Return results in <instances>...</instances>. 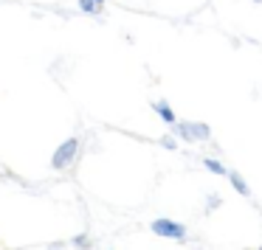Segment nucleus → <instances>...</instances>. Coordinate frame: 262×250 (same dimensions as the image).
<instances>
[{
    "mask_svg": "<svg viewBox=\"0 0 262 250\" xmlns=\"http://www.w3.org/2000/svg\"><path fill=\"white\" fill-rule=\"evenodd\" d=\"M155 113H158L161 118L166 121V124H175V113H172V107H169L166 102H158V104H155Z\"/></svg>",
    "mask_w": 262,
    "mask_h": 250,
    "instance_id": "obj_4",
    "label": "nucleus"
},
{
    "mask_svg": "<svg viewBox=\"0 0 262 250\" xmlns=\"http://www.w3.org/2000/svg\"><path fill=\"white\" fill-rule=\"evenodd\" d=\"M152 231L158 233V236H166V239H183L186 236V228H183L181 222H172V219H155Z\"/></svg>",
    "mask_w": 262,
    "mask_h": 250,
    "instance_id": "obj_1",
    "label": "nucleus"
},
{
    "mask_svg": "<svg viewBox=\"0 0 262 250\" xmlns=\"http://www.w3.org/2000/svg\"><path fill=\"white\" fill-rule=\"evenodd\" d=\"M203 166L209 171H214V174H226V166H223L220 160H214V158H203Z\"/></svg>",
    "mask_w": 262,
    "mask_h": 250,
    "instance_id": "obj_6",
    "label": "nucleus"
},
{
    "mask_svg": "<svg viewBox=\"0 0 262 250\" xmlns=\"http://www.w3.org/2000/svg\"><path fill=\"white\" fill-rule=\"evenodd\" d=\"M209 205H211V208H217V205H220V197H217V194H211V199H209Z\"/></svg>",
    "mask_w": 262,
    "mask_h": 250,
    "instance_id": "obj_7",
    "label": "nucleus"
},
{
    "mask_svg": "<svg viewBox=\"0 0 262 250\" xmlns=\"http://www.w3.org/2000/svg\"><path fill=\"white\" fill-rule=\"evenodd\" d=\"M96 3H102V0H96Z\"/></svg>",
    "mask_w": 262,
    "mask_h": 250,
    "instance_id": "obj_9",
    "label": "nucleus"
},
{
    "mask_svg": "<svg viewBox=\"0 0 262 250\" xmlns=\"http://www.w3.org/2000/svg\"><path fill=\"white\" fill-rule=\"evenodd\" d=\"M76 155V141H68L62 149L57 152V160H54V166H65V163H71V158Z\"/></svg>",
    "mask_w": 262,
    "mask_h": 250,
    "instance_id": "obj_3",
    "label": "nucleus"
},
{
    "mask_svg": "<svg viewBox=\"0 0 262 250\" xmlns=\"http://www.w3.org/2000/svg\"><path fill=\"white\" fill-rule=\"evenodd\" d=\"M231 186H234V188H237V191H239V194H243V197H248V194H251V188H248V183H245V180H243V177H239V174H237V171H231Z\"/></svg>",
    "mask_w": 262,
    "mask_h": 250,
    "instance_id": "obj_5",
    "label": "nucleus"
},
{
    "mask_svg": "<svg viewBox=\"0 0 262 250\" xmlns=\"http://www.w3.org/2000/svg\"><path fill=\"white\" fill-rule=\"evenodd\" d=\"M254 3H262V0H254Z\"/></svg>",
    "mask_w": 262,
    "mask_h": 250,
    "instance_id": "obj_8",
    "label": "nucleus"
},
{
    "mask_svg": "<svg viewBox=\"0 0 262 250\" xmlns=\"http://www.w3.org/2000/svg\"><path fill=\"white\" fill-rule=\"evenodd\" d=\"M178 132H181V138H186V141H203V138H209V127L206 124H181Z\"/></svg>",
    "mask_w": 262,
    "mask_h": 250,
    "instance_id": "obj_2",
    "label": "nucleus"
}]
</instances>
